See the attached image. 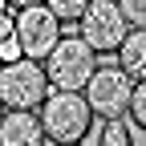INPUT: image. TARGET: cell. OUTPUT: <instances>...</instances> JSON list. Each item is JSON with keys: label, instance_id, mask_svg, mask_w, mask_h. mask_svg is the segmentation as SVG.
Masks as SVG:
<instances>
[{"label": "cell", "instance_id": "1", "mask_svg": "<svg viewBox=\"0 0 146 146\" xmlns=\"http://www.w3.org/2000/svg\"><path fill=\"white\" fill-rule=\"evenodd\" d=\"M36 118H41L45 142L61 146V142H81L94 130V110L85 106L81 94H65V89H49V98L36 106Z\"/></svg>", "mask_w": 146, "mask_h": 146}, {"label": "cell", "instance_id": "2", "mask_svg": "<svg viewBox=\"0 0 146 146\" xmlns=\"http://www.w3.org/2000/svg\"><path fill=\"white\" fill-rule=\"evenodd\" d=\"M45 65V77H49V89H65V94H81L85 81L94 77L98 69V53L89 49L81 36H61L57 45H53V53L41 61Z\"/></svg>", "mask_w": 146, "mask_h": 146}, {"label": "cell", "instance_id": "3", "mask_svg": "<svg viewBox=\"0 0 146 146\" xmlns=\"http://www.w3.org/2000/svg\"><path fill=\"white\" fill-rule=\"evenodd\" d=\"M49 98V77H45V65L41 61H8L0 65V106L8 110H36Z\"/></svg>", "mask_w": 146, "mask_h": 146}, {"label": "cell", "instance_id": "4", "mask_svg": "<svg viewBox=\"0 0 146 146\" xmlns=\"http://www.w3.org/2000/svg\"><path fill=\"white\" fill-rule=\"evenodd\" d=\"M61 29H65V25H61L45 4L21 8V12L12 16V41L21 45V57H29V61H45L49 53H53V45L65 36Z\"/></svg>", "mask_w": 146, "mask_h": 146}, {"label": "cell", "instance_id": "5", "mask_svg": "<svg viewBox=\"0 0 146 146\" xmlns=\"http://www.w3.org/2000/svg\"><path fill=\"white\" fill-rule=\"evenodd\" d=\"M130 94H134V81L126 77L118 65H98L94 77H89L85 89H81L85 106L94 110L98 118H106V122L126 118V110H130Z\"/></svg>", "mask_w": 146, "mask_h": 146}, {"label": "cell", "instance_id": "6", "mask_svg": "<svg viewBox=\"0 0 146 146\" xmlns=\"http://www.w3.org/2000/svg\"><path fill=\"white\" fill-rule=\"evenodd\" d=\"M126 16L118 8V0H89L81 21H77V36L94 49V53H118V45L126 41Z\"/></svg>", "mask_w": 146, "mask_h": 146}, {"label": "cell", "instance_id": "7", "mask_svg": "<svg viewBox=\"0 0 146 146\" xmlns=\"http://www.w3.org/2000/svg\"><path fill=\"white\" fill-rule=\"evenodd\" d=\"M0 146H45L36 110H8L0 118Z\"/></svg>", "mask_w": 146, "mask_h": 146}, {"label": "cell", "instance_id": "8", "mask_svg": "<svg viewBox=\"0 0 146 146\" xmlns=\"http://www.w3.org/2000/svg\"><path fill=\"white\" fill-rule=\"evenodd\" d=\"M118 69L126 73V77H146V29H130L126 33V41L118 45Z\"/></svg>", "mask_w": 146, "mask_h": 146}, {"label": "cell", "instance_id": "9", "mask_svg": "<svg viewBox=\"0 0 146 146\" xmlns=\"http://www.w3.org/2000/svg\"><path fill=\"white\" fill-rule=\"evenodd\" d=\"M85 4H89V0H45V8L53 12V16H57V21L61 25H77L81 21V12H85Z\"/></svg>", "mask_w": 146, "mask_h": 146}, {"label": "cell", "instance_id": "10", "mask_svg": "<svg viewBox=\"0 0 146 146\" xmlns=\"http://www.w3.org/2000/svg\"><path fill=\"white\" fill-rule=\"evenodd\" d=\"M98 146H134V130H130L122 118H114V122H106V126H102Z\"/></svg>", "mask_w": 146, "mask_h": 146}, {"label": "cell", "instance_id": "11", "mask_svg": "<svg viewBox=\"0 0 146 146\" xmlns=\"http://www.w3.org/2000/svg\"><path fill=\"white\" fill-rule=\"evenodd\" d=\"M126 118H130L138 130L146 134V77L134 85V94H130V110H126Z\"/></svg>", "mask_w": 146, "mask_h": 146}, {"label": "cell", "instance_id": "12", "mask_svg": "<svg viewBox=\"0 0 146 146\" xmlns=\"http://www.w3.org/2000/svg\"><path fill=\"white\" fill-rule=\"evenodd\" d=\"M118 8H122V16H126V25L146 29V0H118Z\"/></svg>", "mask_w": 146, "mask_h": 146}, {"label": "cell", "instance_id": "13", "mask_svg": "<svg viewBox=\"0 0 146 146\" xmlns=\"http://www.w3.org/2000/svg\"><path fill=\"white\" fill-rule=\"evenodd\" d=\"M8 61H21V45H16L12 36L0 41V65H8Z\"/></svg>", "mask_w": 146, "mask_h": 146}, {"label": "cell", "instance_id": "14", "mask_svg": "<svg viewBox=\"0 0 146 146\" xmlns=\"http://www.w3.org/2000/svg\"><path fill=\"white\" fill-rule=\"evenodd\" d=\"M4 4H12V8H33V4H45V0H4Z\"/></svg>", "mask_w": 146, "mask_h": 146}, {"label": "cell", "instance_id": "15", "mask_svg": "<svg viewBox=\"0 0 146 146\" xmlns=\"http://www.w3.org/2000/svg\"><path fill=\"white\" fill-rule=\"evenodd\" d=\"M4 16H8V4H4V0H0V21H4Z\"/></svg>", "mask_w": 146, "mask_h": 146}, {"label": "cell", "instance_id": "16", "mask_svg": "<svg viewBox=\"0 0 146 146\" xmlns=\"http://www.w3.org/2000/svg\"><path fill=\"white\" fill-rule=\"evenodd\" d=\"M61 146H85V142H61Z\"/></svg>", "mask_w": 146, "mask_h": 146}, {"label": "cell", "instance_id": "17", "mask_svg": "<svg viewBox=\"0 0 146 146\" xmlns=\"http://www.w3.org/2000/svg\"><path fill=\"white\" fill-rule=\"evenodd\" d=\"M0 118H4V106H0Z\"/></svg>", "mask_w": 146, "mask_h": 146}]
</instances>
